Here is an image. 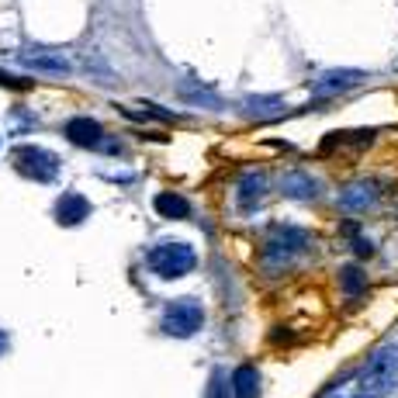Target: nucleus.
I'll use <instances>...</instances> for the list:
<instances>
[{
    "mask_svg": "<svg viewBox=\"0 0 398 398\" xmlns=\"http://www.w3.org/2000/svg\"><path fill=\"white\" fill-rule=\"evenodd\" d=\"M374 201H377V183H374V180H357V183H350V187L339 194V205H343L346 212L370 208Z\"/></svg>",
    "mask_w": 398,
    "mask_h": 398,
    "instance_id": "obj_9",
    "label": "nucleus"
},
{
    "mask_svg": "<svg viewBox=\"0 0 398 398\" xmlns=\"http://www.w3.org/2000/svg\"><path fill=\"white\" fill-rule=\"evenodd\" d=\"M281 190H284L288 197H298V201H312V197L319 194V183L312 180V173H301V170H295V173H288V177H284Z\"/></svg>",
    "mask_w": 398,
    "mask_h": 398,
    "instance_id": "obj_12",
    "label": "nucleus"
},
{
    "mask_svg": "<svg viewBox=\"0 0 398 398\" xmlns=\"http://www.w3.org/2000/svg\"><path fill=\"white\" fill-rule=\"evenodd\" d=\"M357 83H364V73L360 70H329L315 80V94L319 97H332V94H343V90H353Z\"/></svg>",
    "mask_w": 398,
    "mask_h": 398,
    "instance_id": "obj_6",
    "label": "nucleus"
},
{
    "mask_svg": "<svg viewBox=\"0 0 398 398\" xmlns=\"http://www.w3.org/2000/svg\"><path fill=\"white\" fill-rule=\"evenodd\" d=\"M194 263H197V257L183 243H163L149 253V270L159 277H183L187 270H194Z\"/></svg>",
    "mask_w": 398,
    "mask_h": 398,
    "instance_id": "obj_3",
    "label": "nucleus"
},
{
    "mask_svg": "<svg viewBox=\"0 0 398 398\" xmlns=\"http://www.w3.org/2000/svg\"><path fill=\"white\" fill-rule=\"evenodd\" d=\"M14 166L21 177L39 180V183H52L59 177V156L42 149V146H18L14 149Z\"/></svg>",
    "mask_w": 398,
    "mask_h": 398,
    "instance_id": "obj_1",
    "label": "nucleus"
},
{
    "mask_svg": "<svg viewBox=\"0 0 398 398\" xmlns=\"http://www.w3.org/2000/svg\"><path fill=\"white\" fill-rule=\"evenodd\" d=\"M232 395L236 398H260V370L257 367H239L232 374Z\"/></svg>",
    "mask_w": 398,
    "mask_h": 398,
    "instance_id": "obj_13",
    "label": "nucleus"
},
{
    "mask_svg": "<svg viewBox=\"0 0 398 398\" xmlns=\"http://www.w3.org/2000/svg\"><path fill=\"white\" fill-rule=\"evenodd\" d=\"M201 322H205L201 305H197V301H187V298L166 305V312H163V332H170V336H177V339L194 336L197 329H201Z\"/></svg>",
    "mask_w": 398,
    "mask_h": 398,
    "instance_id": "obj_4",
    "label": "nucleus"
},
{
    "mask_svg": "<svg viewBox=\"0 0 398 398\" xmlns=\"http://www.w3.org/2000/svg\"><path fill=\"white\" fill-rule=\"evenodd\" d=\"M66 139L77 142V146H87V149H101L104 128H101V121H94V118H73V121L66 125Z\"/></svg>",
    "mask_w": 398,
    "mask_h": 398,
    "instance_id": "obj_10",
    "label": "nucleus"
},
{
    "mask_svg": "<svg viewBox=\"0 0 398 398\" xmlns=\"http://www.w3.org/2000/svg\"><path fill=\"white\" fill-rule=\"evenodd\" d=\"M263 194H267V177L263 173H246L243 183H239V208L243 212H257L260 201H263Z\"/></svg>",
    "mask_w": 398,
    "mask_h": 398,
    "instance_id": "obj_11",
    "label": "nucleus"
},
{
    "mask_svg": "<svg viewBox=\"0 0 398 398\" xmlns=\"http://www.w3.org/2000/svg\"><path fill=\"white\" fill-rule=\"evenodd\" d=\"M360 381H364V388L374 391V395L391 391V388L398 384V346H381V350L367 360Z\"/></svg>",
    "mask_w": 398,
    "mask_h": 398,
    "instance_id": "obj_2",
    "label": "nucleus"
},
{
    "mask_svg": "<svg viewBox=\"0 0 398 398\" xmlns=\"http://www.w3.org/2000/svg\"><path fill=\"white\" fill-rule=\"evenodd\" d=\"M87 215H90V201H87L83 194H63L59 201H56V222L66 226V229L80 226Z\"/></svg>",
    "mask_w": 398,
    "mask_h": 398,
    "instance_id": "obj_7",
    "label": "nucleus"
},
{
    "mask_svg": "<svg viewBox=\"0 0 398 398\" xmlns=\"http://www.w3.org/2000/svg\"><path fill=\"white\" fill-rule=\"evenodd\" d=\"M4 350H8V336L0 332V357H4Z\"/></svg>",
    "mask_w": 398,
    "mask_h": 398,
    "instance_id": "obj_16",
    "label": "nucleus"
},
{
    "mask_svg": "<svg viewBox=\"0 0 398 398\" xmlns=\"http://www.w3.org/2000/svg\"><path fill=\"white\" fill-rule=\"evenodd\" d=\"M305 246H308V232H305V229H295V226L277 229V232L270 236V243H267V267L277 270V267L291 263Z\"/></svg>",
    "mask_w": 398,
    "mask_h": 398,
    "instance_id": "obj_5",
    "label": "nucleus"
},
{
    "mask_svg": "<svg viewBox=\"0 0 398 398\" xmlns=\"http://www.w3.org/2000/svg\"><path fill=\"white\" fill-rule=\"evenodd\" d=\"M339 281H343V291H346V295H360L364 284H367V277H364L360 267H343V270H339Z\"/></svg>",
    "mask_w": 398,
    "mask_h": 398,
    "instance_id": "obj_15",
    "label": "nucleus"
},
{
    "mask_svg": "<svg viewBox=\"0 0 398 398\" xmlns=\"http://www.w3.org/2000/svg\"><path fill=\"white\" fill-rule=\"evenodd\" d=\"M21 63L25 66H32V70H46V73H59V77H66L73 66H70V59L63 56V52H46V49H25L21 52Z\"/></svg>",
    "mask_w": 398,
    "mask_h": 398,
    "instance_id": "obj_8",
    "label": "nucleus"
},
{
    "mask_svg": "<svg viewBox=\"0 0 398 398\" xmlns=\"http://www.w3.org/2000/svg\"><path fill=\"white\" fill-rule=\"evenodd\" d=\"M156 212L163 219H187L190 205H187V197H180V194H156Z\"/></svg>",
    "mask_w": 398,
    "mask_h": 398,
    "instance_id": "obj_14",
    "label": "nucleus"
}]
</instances>
